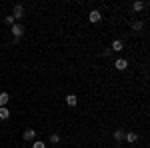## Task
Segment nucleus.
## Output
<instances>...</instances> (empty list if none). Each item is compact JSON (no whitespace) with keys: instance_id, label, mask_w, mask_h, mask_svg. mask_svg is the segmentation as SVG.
Here are the masks:
<instances>
[{"instance_id":"8","label":"nucleus","mask_w":150,"mask_h":148,"mask_svg":"<svg viewBox=\"0 0 150 148\" xmlns=\"http://www.w3.org/2000/svg\"><path fill=\"white\" fill-rule=\"evenodd\" d=\"M122 48H124L122 40H114V42H112V48H110V50H114V52H120Z\"/></svg>"},{"instance_id":"1","label":"nucleus","mask_w":150,"mask_h":148,"mask_svg":"<svg viewBox=\"0 0 150 148\" xmlns=\"http://www.w3.org/2000/svg\"><path fill=\"white\" fill-rule=\"evenodd\" d=\"M12 16H14V18H22V16H24V6H22V4H16V6H14Z\"/></svg>"},{"instance_id":"14","label":"nucleus","mask_w":150,"mask_h":148,"mask_svg":"<svg viewBox=\"0 0 150 148\" xmlns=\"http://www.w3.org/2000/svg\"><path fill=\"white\" fill-rule=\"evenodd\" d=\"M114 138H116V140H122V130H116V132H114Z\"/></svg>"},{"instance_id":"6","label":"nucleus","mask_w":150,"mask_h":148,"mask_svg":"<svg viewBox=\"0 0 150 148\" xmlns=\"http://www.w3.org/2000/svg\"><path fill=\"white\" fill-rule=\"evenodd\" d=\"M8 100H10V94L8 92H0V106H6Z\"/></svg>"},{"instance_id":"12","label":"nucleus","mask_w":150,"mask_h":148,"mask_svg":"<svg viewBox=\"0 0 150 148\" xmlns=\"http://www.w3.org/2000/svg\"><path fill=\"white\" fill-rule=\"evenodd\" d=\"M32 148H46V144H44L42 140H36L34 144H32Z\"/></svg>"},{"instance_id":"15","label":"nucleus","mask_w":150,"mask_h":148,"mask_svg":"<svg viewBox=\"0 0 150 148\" xmlns=\"http://www.w3.org/2000/svg\"><path fill=\"white\" fill-rule=\"evenodd\" d=\"M132 26H134V30H140V28H142V22H140V20H138V22H134V24H132Z\"/></svg>"},{"instance_id":"2","label":"nucleus","mask_w":150,"mask_h":148,"mask_svg":"<svg viewBox=\"0 0 150 148\" xmlns=\"http://www.w3.org/2000/svg\"><path fill=\"white\" fill-rule=\"evenodd\" d=\"M34 136H36L34 128H26V130H24V134H22V138H24V140H28V142H30V140H34Z\"/></svg>"},{"instance_id":"17","label":"nucleus","mask_w":150,"mask_h":148,"mask_svg":"<svg viewBox=\"0 0 150 148\" xmlns=\"http://www.w3.org/2000/svg\"><path fill=\"white\" fill-rule=\"evenodd\" d=\"M120 148H122V146H120Z\"/></svg>"},{"instance_id":"11","label":"nucleus","mask_w":150,"mask_h":148,"mask_svg":"<svg viewBox=\"0 0 150 148\" xmlns=\"http://www.w3.org/2000/svg\"><path fill=\"white\" fill-rule=\"evenodd\" d=\"M144 6H146V4H144V2H140V0H138V2H134V4H132V8H134L136 12H140L142 8H144Z\"/></svg>"},{"instance_id":"5","label":"nucleus","mask_w":150,"mask_h":148,"mask_svg":"<svg viewBox=\"0 0 150 148\" xmlns=\"http://www.w3.org/2000/svg\"><path fill=\"white\" fill-rule=\"evenodd\" d=\"M10 118V110L6 106H0V120H8Z\"/></svg>"},{"instance_id":"13","label":"nucleus","mask_w":150,"mask_h":148,"mask_svg":"<svg viewBox=\"0 0 150 148\" xmlns=\"http://www.w3.org/2000/svg\"><path fill=\"white\" fill-rule=\"evenodd\" d=\"M4 22L10 24V26H14V16H12V14H10V16H6V18H4Z\"/></svg>"},{"instance_id":"10","label":"nucleus","mask_w":150,"mask_h":148,"mask_svg":"<svg viewBox=\"0 0 150 148\" xmlns=\"http://www.w3.org/2000/svg\"><path fill=\"white\" fill-rule=\"evenodd\" d=\"M126 140H128V142H136V140H138V134H136V132H128Z\"/></svg>"},{"instance_id":"7","label":"nucleus","mask_w":150,"mask_h":148,"mask_svg":"<svg viewBox=\"0 0 150 148\" xmlns=\"http://www.w3.org/2000/svg\"><path fill=\"white\" fill-rule=\"evenodd\" d=\"M114 66H116V68H118V70H124V68H126V66H128V62H126V60H124V58H118V60H116V62H114Z\"/></svg>"},{"instance_id":"4","label":"nucleus","mask_w":150,"mask_h":148,"mask_svg":"<svg viewBox=\"0 0 150 148\" xmlns=\"http://www.w3.org/2000/svg\"><path fill=\"white\" fill-rule=\"evenodd\" d=\"M100 18H102V14H100L98 10H92L90 14H88V20H90V22H98Z\"/></svg>"},{"instance_id":"9","label":"nucleus","mask_w":150,"mask_h":148,"mask_svg":"<svg viewBox=\"0 0 150 148\" xmlns=\"http://www.w3.org/2000/svg\"><path fill=\"white\" fill-rule=\"evenodd\" d=\"M76 102H78V98H76L74 94H68V96H66V104H68V106H76Z\"/></svg>"},{"instance_id":"3","label":"nucleus","mask_w":150,"mask_h":148,"mask_svg":"<svg viewBox=\"0 0 150 148\" xmlns=\"http://www.w3.org/2000/svg\"><path fill=\"white\" fill-rule=\"evenodd\" d=\"M22 32H24V26H22V24H14V26H12V34L16 36V38H20Z\"/></svg>"},{"instance_id":"16","label":"nucleus","mask_w":150,"mask_h":148,"mask_svg":"<svg viewBox=\"0 0 150 148\" xmlns=\"http://www.w3.org/2000/svg\"><path fill=\"white\" fill-rule=\"evenodd\" d=\"M50 140H52V142H60V136H58V134H52Z\"/></svg>"}]
</instances>
